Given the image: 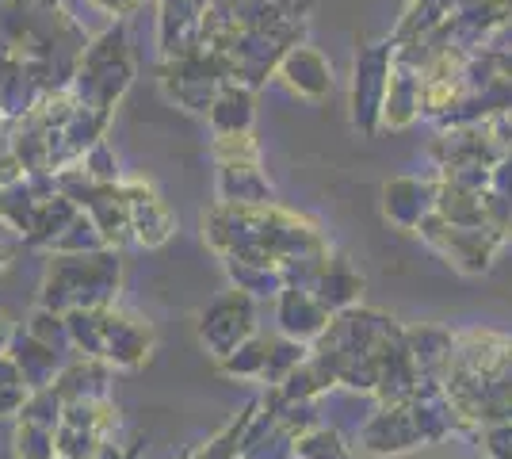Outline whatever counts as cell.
<instances>
[{
    "label": "cell",
    "mask_w": 512,
    "mask_h": 459,
    "mask_svg": "<svg viewBox=\"0 0 512 459\" xmlns=\"http://www.w3.org/2000/svg\"><path fill=\"white\" fill-rule=\"evenodd\" d=\"M394 39L379 43H363L352 62V123L363 138L379 134L383 127V104L386 85H390V69H394Z\"/></svg>",
    "instance_id": "4"
},
{
    "label": "cell",
    "mask_w": 512,
    "mask_h": 459,
    "mask_svg": "<svg viewBox=\"0 0 512 459\" xmlns=\"http://www.w3.org/2000/svg\"><path fill=\"white\" fill-rule=\"evenodd\" d=\"M436 215L444 222H451V226H467V230L493 226L490 211H486V199L474 196V192H463V188H451L440 176H436Z\"/></svg>",
    "instance_id": "24"
},
{
    "label": "cell",
    "mask_w": 512,
    "mask_h": 459,
    "mask_svg": "<svg viewBox=\"0 0 512 459\" xmlns=\"http://www.w3.org/2000/svg\"><path fill=\"white\" fill-rule=\"evenodd\" d=\"M490 50H512V20L501 27V35H497V39L490 43Z\"/></svg>",
    "instance_id": "44"
},
{
    "label": "cell",
    "mask_w": 512,
    "mask_h": 459,
    "mask_svg": "<svg viewBox=\"0 0 512 459\" xmlns=\"http://www.w3.org/2000/svg\"><path fill=\"white\" fill-rule=\"evenodd\" d=\"M27 387H0V417L4 414H20L23 402H27Z\"/></svg>",
    "instance_id": "39"
},
{
    "label": "cell",
    "mask_w": 512,
    "mask_h": 459,
    "mask_svg": "<svg viewBox=\"0 0 512 459\" xmlns=\"http://www.w3.org/2000/svg\"><path fill=\"white\" fill-rule=\"evenodd\" d=\"M123 199H127V215H130V238L146 249H157L172 238L176 219H172L169 203L153 192L146 180H119Z\"/></svg>",
    "instance_id": "10"
},
{
    "label": "cell",
    "mask_w": 512,
    "mask_h": 459,
    "mask_svg": "<svg viewBox=\"0 0 512 459\" xmlns=\"http://www.w3.org/2000/svg\"><path fill=\"white\" fill-rule=\"evenodd\" d=\"M0 219H4V192H0Z\"/></svg>",
    "instance_id": "46"
},
{
    "label": "cell",
    "mask_w": 512,
    "mask_h": 459,
    "mask_svg": "<svg viewBox=\"0 0 512 459\" xmlns=\"http://www.w3.org/2000/svg\"><path fill=\"white\" fill-rule=\"evenodd\" d=\"M253 333H256V306H253V299H249L245 291H237V287L222 291V295L199 314V341H203V349L211 352L214 360L230 356V352H234L241 341H249Z\"/></svg>",
    "instance_id": "7"
},
{
    "label": "cell",
    "mask_w": 512,
    "mask_h": 459,
    "mask_svg": "<svg viewBox=\"0 0 512 459\" xmlns=\"http://www.w3.org/2000/svg\"><path fill=\"white\" fill-rule=\"evenodd\" d=\"M310 356V345H302V341H291V337H272L268 341V360H264V383H272V387H279L287 375L299 368L302 360Z\"/></svg>",
    "instance_id": "29"
},
{
    "label": "cell",
    "mask_w": 512,
    "mask_h": 459,
    "mask_svg": "<svg viewBox=\"0 0 512 459\" xmlns=\"http://www.w3.org/2000/svg\"><path fill=\"white\" fill-rule=\"evenodd\" d=\"M4 230H12V226L4 222ZM4 230H0V238H4ZM12 253H16V245H0V268H4V264L12 261Z\"/></svg>",
    "instance_id": "45"
},
{
    "label": "cell",
    "mask_w": 512,
    "mask_h": 459,
    "mask_svg": "<svg viewBox=\"0 0 512 459\" xmlns=\"http://www.w3.org/2000/svg\"><path fill=\"white\" fill-rule=\"evenodd\" d=\"M54 440H58V459H92L96 452H104V444H111L104 433L73 425V421H62L54 429Z\"/></svg>",
    "instance_id": "30"
},
{
    "label": "cell",
    "mask_w": 512,
    "mask_h": 459,
    "mask_svg": "<svg viewBox=\"0 0 512 459\" xmlns=\"http://www.w3.org/2000/svg\"><path fill=\"white\" fill-rule=\"evenodd\" d=\"M8 356H12V364L20 368V379L27 391H46V387H54L58 383V375L65 368V356L54 349H46L43 341H35L27 329H16L12 333V341H8Z\"/></svg>",
    "instance_id": "14"
},
{
    "label": "cell",
    "mask_w": 512,
    "mask_h": 459,
    "mask_svg": "<svg viewBox=\"0 0 512 459\" xmlns=\"http://www.w3.org/2000/svg\"><path fill=\"white\" fill-rule=\"evenodd\" d=\"M490 169L493 165H451V169H440V180L451 184V188H463V192H474V196H482V192H490Z\"/></svg>",
    "instance_id": "35"
},
{
    "label": "cell",
    "mask_w": 512,
    "mask_h": 459,
    "mask_svg": "<svg viewBox=\"0 0 512 459\" xmlns=\"http://www.w3.org/2000/svg\"><path fill=\"white\" fill-rule=\"evenodd\" d=\"M100 249H111V245H107L104 230L88 219L85 211L69 222L62 234H58V241L50 245L54 257H85V253H100Z\"/></svg>",
    "instance_id": "26"
},
{
    "label": "cell",
    "mask_w": 512,
    "mask_h": 459,
    "mask_svg": "<svg viewBox=\"0 0 512 459\" xmlns=\"http://www.w3.org/2000/svg\"><path fill=\"white\" fill-rule=\"evenodd\" d=\"M0 387H23L20 368L12 364V356H8V352H0Z\"/></svg>",
    "instance_id": "40"
},
{
    "label": "cell",
    "mask_w": 512,
    "mask_h": 459,
    "mask_svg": "<svg viewBox=\"0 0 512 459\" xmlns=\"http://www.w3.org/2000/svg\"><path fill=\"white\" fill-rule=\"evenodd\" d=\"M436 211V180L394 176L383 184V215L398 230H417Z\"/></svg>",
    "instance_id": "12"
},
{
    "label": "cell",
    "mask_w": 512,
    "mask_h": 459,
    "mask_svg": "<svg viewBox=\"0 0 512 459\" xmlns=\"http://www.w3.org/2000/svg\"><path fill=\"white\" fill-rule=\"evenodd\" d=\"M92 4H96L100 12H107V16H130L142 0H92Z\"/></svg>",
    "instance_id": "41"
},
{
    "label": "cell",
    "mask_w": 512,
    "mask_h": 459,
    "mask_svg": "<svg viewBox=\"0 0 512 459\" xmlns=\"http://www.w3.org/2000/svg\"><path fill=\"white\" fill-rule=\"evenodd\" d=\"M218 203L230 207H268L272 199V184L260 173V157H218Z\"/></svg>",
    "instance_id": "11"
},
{
    "label": "cell",
    "mask_w": 512,
    "mask_h": 459,
    "mask_svg": "<svg viewBox=\"0 0 512 459\" xmlns=\"http://www.w3.org/2000/svg\"><path fill=\"white\" fill-rule=\"evenodd\" d=\"M23 176H27L23 161L12 153V146H4V150H0V192H8V188L23 184Z\"/></svg>",
    "instance_id": "38"
},
{
    "label": "cell",
    "mask_w": 512,
    "mask_h": 459,
    "mask_svg": "<svg viewBox=\"0 0 512 459\" xmlns=\"http://www.w3.org/2000/svg\"><path fill=\"white\" fill-rule=\"evenodd\" d=\"M482 433V448L490 459H512V421H501V425H486L478 429Z\"/></svg>",
    "instance_id": "37"
},
{
    "label": "cell",
    "mask_w": 512,
    "mask_h": 459,
    "mask_svg": "<svg viewBox=\"0 0 512 459\" xmlns=\"http://www.w3.org/2000/svg\"><path fill=\"white\" fill-rule=\"evenodd\" d=\"M130 81H134V58H130L127 27L115 23V27H107L100 39H92L85 46L81 66H77L73 81H69V96L81 108L111 115V108L123 100Z\"/></svg>",
    "instance_id": "3"
},
{
    "label": "cell",
    "mask_w": 512,
    "mask_h": 459,
    "mask_svg": "<svg viewBox=\"0 0 512 459\" xmlns=\"http://www.w3.org/2000/svg\"><path fill=\"white\" fill-rule=\"evenodd\" d=\"M279 303V333L291 337V341H302V345H314L321 333L329 329L333 314L314 299L310 287H283L276 295Z\"/></svg>",
    "instance_id": "13"
},
{
    "label": "cell",
    "mask_w": 512,
    "mask_h": 459,
    "mask_svg": "<svg viewBox=\"0 0 512 459\" xmlns=\"http://www.w3.org/2000/svg\"><path fill=\"white\" fill-rule=\"evenodd\" d=\"M16 329L20 326H12V322H8V314L0 310V352H8V341H12V333H16Z\"/></svg>",
    "instance_id": "42"
},
{
    "label": "cell",
    "mask_w": 512,
    "mask_h": 459,
    "mask_svg": "<svg viewBox=\"0 0 512 459\" xmlns=\"http://www.w3.org/2000/svg\"><path fill=\"white\" fill-rule=\"evenodd\" d=\"M153 349V326L146 318L119 310L111 303L104 306V360L111 368H142Z\"/></svg>",
    "instance_id": "8"
},
{
    "label": "cell",
    "mask_w": 512,
    "mask_h": 459,
    "mask_svg": "<svg viewBox=\"0 0 512 459\" xmlns=\"http://www.w3.org/2000/svg\"><path fill=\"white\" fill-rule=\"evenodd\" d=\"M463 4L467 0H413L406 20L398 23V31H394V43H428Z\"/></svg>",
    "instance_id": "21"
},
{
    "label": "cell",
    "mask_w": 512,
    "mask_h": 459,
    "mask_svg": "<svg viewBox=\"0 0 512 459\" xmlns=\"http://www.w3.org/2000/svg\"><path fill=\"white\" fill-rule=\"evenodd\" d=\"M444 391L459 425L486 429L512 421V337L497 329L455 333Z\"/></svg>",
    "instance_id": "1"
},
{
    "label": "cell",
    "mask_w": 512,
    "mask_h": 459,
    "mask_svg": "<svg viewBox=\"0 0 512 459\" xmlns=\"http://www.w3.org/2000/svg\"><path fill=\"white\" fill-rule=\"evenodd\" d=\"M264 360H268V337L253 333L249 341H241L230 356L218 360V372L230 379H260L264 375Z\"/></svg>",
    "instance_id": "28"
},
{
    "label": "cell",
    "mask_w": 512,
    "mask_h": 459,
    "mask_svg": "<svg viewBox=\"0 0 512 459\" xmlns=\"http://www.w3.org/2000/svg\"><path fill=\"white\" fill-rule=\"evenodd\" d=\"M253 88L237 85V81H226L214 96L211 111V127L218 138H230V134H253Z\"/></svg>",
    "instance_id": "20"
},
{
    "label": "cell",
    "mask_w": 512,
    "mask_h": 459,
    "mask_svg": "<svg viewBox=\"0 0 512 459\" xmlns=\"http://www.w3.org/2000/svg\"><path fill=\"white\" fill-rule=\"evenodd\" d=\"M65 329H69L73 352L104 360V310H81L77 306V310L65 314Z\"/></svg>",
    "instance_id": "27"
},
{
    "label": "cell",
    "mask_w": 512,
    "mask_h": 459,
    "mask_svg": "<svg viewBox=\"0 0 512 459\" xmlns=\"http://www.w3.org/2000/svg\"><path fill=\"white\" fill-rule=\"evenodd\" d=\"M85 215L104 230V238L111 249H119V245L130 238L127 199H123V188H119V184H100L96 196L88 199Z\"/></svg>",
    "instance_id": "22"
},
{
    "label": "cell",
    "mask_w": 512,
    "mask_h": 459,
    "mask_svg": "<svg viewBox=\"0 0 512 459\" xmlns=\"http://www.w3.org/2000/svg\"><path fill=\"white\" fill-rule=\"evenodd\" d=\"M123 280L119 249H100L85 257H54L39 287V306L54 314L69 310H104L115 303V291Z\"/></svg>",
    "instance_id": "2"
},
{
    "label": "cell",
    "mask_w": 512,
    "mask_h": 459,
    "mask_svg": "<svg viewBox=\"0 0 512 459\" xmlns=\"http://www.w3.org/2000/svg\"><path fill=\"white\" fill-rule=\"evenodd\" d=\"M81 165H85V173L92 176V180H100V184H119V157H115V150L107 146L104 138L81 157Z\"/></svg>",
    "instance_id": "36"
},
{
    "label": "cell",
    "mask_w": 512,
    "mask_h": 459,
    "mask_svg": "<svg viewBox=\"0 0 512 459\" xmlns=\"http://www.w3.org/2000/svg\"><path fill=\"white\" fill-rule=\"evenodd\" d=\"M512 20V0H467L455 16H451L428 46L432 50H486L501 35V27Z\"/></svg>",
    "instance_id": "6"
},
{
    "label": "cell",
    "mask_w": 512,
    "mask_h": 459,
    "mask_svg": "<svg viewBox=\"0 0 512 459\" xmlns=\"http://www.w3.org/2000/svg\"><path fill=\"white\" fill-rule=\"evenodd\" d=\"M417 234H421L444 261L455 264V268L467 272V276L486 272V268L493 264V257H497V249H501L505 238H509V234H501V230H493V226H478V230L451 226V222H444L436 211L417 226Z\"/></svg>",
    "instance_id": "5"
},
{
    "label": "cell",
    "mask_w": 512,
    "mask_h": 459,
    "mask_svg": "<svg viewBox=\"0 0 512 459\" xmlns=\"http://www.w3.org/2000/svg\"><path fill=\"white\" fill-rule=\"evenodd\" d=\"M62 414H65L62 394L54 391V387H46V391L27 394V402H23V410L16 417H20V421H31V425H43V429H58V425H62Z\"/></svg>",
    "instance_id": "34"
},
{
    "label": "cell",
    "mask_w": 512,
    "mask_h": 459,
    "mask_svg": "<svg viewBox=\"0 0 512 459\" xmlns=\"http://www.w3.org/2000/svg\"><path fill=\"white\" fill-rule=\"evenodd\" d=\"M111 364L107 360H92V356H77L73 364H65L54 391L62 394L65 406L73 402H107L111 394Z\"/></svg>",
    "instance_id": "17"
},
{
    "label": "cell",
    "mask_w": 512,
    "mask_h": 459,
    "mask_svg": "<svg viewBox=\"0 0 512 459\" xmlns=\"http://www.w3.org/2000/svg\"><path fill=\"white\" fill-rule=\"evenodd\" d=\"M291 459H360V456L344 444V437L337 429L318 425V429H310L306 437L295 440V456Z\"/></svg>",
    "instance_id": "31"
},
{
    "label": "cell",
    "mask_w": 512,
    "mask_h": 459,
    "mask_svg": "<svg viewBox=\"0 0 512 459\" xmlns=\"http://www.w3.org/2000/svg\"><path fill=\"white\" fill-rule=\"evenodd\" d=\"M23 329L35 337V341H43L46 349L54 352H73V341H69V329H65V314H54V310H46V306H35L31 314H27V322Z\"/></svg>",
    "instance_id": "32"
},
{
    "label": "cell",
    "mask_w": 512,
    "mask_h": 459,
    "mask_svg": "<svg viewBox=\"0 0 512 459\" xmlns=\"http://www.w3.org/2000/svg\"><path fill=\"white\" fill-rule=\"evenodd\" d=\"M226 276L237 291H245L249 299H276L283 291V268L272 261H241V257H222Z\"/></svg>",
    "instance_id": "23"
},
{
    "label": "cell",
    "mask_w": 512,
    "mask_h": 459,
    "mask_svg": "<svg viewBox=\"0 0 512 459\" xmlns=\"http://www.w3.org/2000/svg\"><path fill=\"white\" fill-rule=\"evenodd\" d=\"M77 215H81V207H77L73 199H65L62 192L50 196L43 207H39V219L31 226V234L23 238V245H31V249H50V245L58 241V234H62Z\"/></svg>",
    "instance_id": "25"
},
{
    "label": "cell",
    "mask_w": 512,
    "mask_h": 459,
    "mask_svg": "<svg viewBox=\"0 0 512 459\" xmlns=\"http://www.w3.org/2000/svg\"><path fill=\"white\" fill-rule=\"evenodd\" d=\"M421 119V69L406 66L394 58L390 69V85H386V104H383V127L390 131H406Z\"/></svg>",
    "instance_id": "16"
},
{
    "label": "cell",
    "mask_w": 512,
    "mask_h": 459,
    "mask_svg": "<svg viewBox=\"0 0 512 459\" xmlns=\"http://www.w3.org/2000/svg\"><path fill=\"white\" fill-rule=\"evenodd\" d=\"M406 349L417 364V375L444 379L455 352V333L444 326H406Z\"/></svg>",
    "instance_id": "18"
},
{
    "label": "cell",
    "mask_w": 512,
    "mask_h": 459,
    "mask_svg": "<svg viewBox=\"0 0 512 459\" xmlns=\"http://www.w3.org/2000/svg\"><path fill=\"white\" fill-rule=\"evenodd\" d=\"M360 448L371 456H402V452L421 448V433H417L409 402H394V406L379 402V410L363 421Z\"/></svg>",
    "instance_id": "9"
},
{
    "label": "cell",
    "mask_w": 512,
    "mask_h": 459,
    "mask_svg": "<svg viewBox=\"0 0 512 459\" xmlns=\"http://www.w3.org/2000/svg\"><path fill=\"white\" fill-rule=\"evenodd\" d=\"M493 54H497V73L512 81V50H493Z\"/></svg>",
    "instance_id": "43"
},
{
    "label": "cell",
    "mask_w": 512,
    "mask_h": 459,
    "mask_svg": "<svg viewBox=\"0 0 512 459\" xmlns=\"http://www.w3.org/2000/svg\"><path fill=\"white\" fill-rule=\"evenodd\" d=\"M310 291H314V299H318L329 314H344V310L360 306L363 276L360 272H352V264L341 261V257H329V261L321 264L318 280H314Z\"/></svg>",
    "instance_id": "19"
},
{
    "label": "cell",
    "mask_w": 512,
    "mask_h": 459,
    "mask_svg": "<svg viewBox=\"0 0 512 459\" xmlns=\"http://www.w3.org/2000/svg\"><path fill=\"white\" fill-rule=\"evenodd\" d=\"M276 73L283 77V85L291 88V92H299L302 100H325L333 92V69H329V62L321 58L314 46L306 43L291 46L283 54Z\"/></svg>",
    "instance_id": "15"
},
{
    "label": "cell",
    "mask_w": 512,
    "mask_h": 459,
    "mask_svg": "<svg viewBox=\"0 0 512 459\" xmlns=\"http://www.w3.org/2000/svg\"><path fill=\"white\" fill-rule=\"evenodd\" d=\"M12 444H16V456L20 459H58V440H54V429L31 425V421H20V425H16Z\"/></svg>",
    "instance_id": "33"
}]
</instances>
